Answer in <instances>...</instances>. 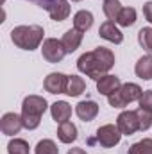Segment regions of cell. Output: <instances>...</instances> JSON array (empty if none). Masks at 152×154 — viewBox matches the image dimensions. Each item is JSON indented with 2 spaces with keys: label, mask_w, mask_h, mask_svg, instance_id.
<instances>
[{
  "label": "cell",
  "mask_w": 152,
  "mask_h": 154,
  "mask_svg": "<svg viewBox=\"0 0 152 154\" xmlns=\"http://www.w3.org/2000/svg\"><path fill=\"white\" fill-rule=\"evenodd\" d=\"M47 100L39 95H29L23 99L22 104V120H23V127L32 131L36 129L41 122V115L47 111Z\"/></svg>",
  "instance_id": "2"
},
{
  "label": "cell",
  "mask_w": 152,
  "mask_h": 154,
  "mask_svg": "<svg viewBox=\"0 0 152 154\" xmlns=\"http://www.w3.org/2000/svg\"><path fill=\"white\" fill-rule=\"evenodd\" d=\"M91 25H93V14L90 11L82 9V11L75 13V16H74V29L81 31V32H86Z\"/></svg>",
  "instance_id": "18"
},
{
  "label": "cell",
  "mask_w": 152,
  "mask_h": 154,
  "mask_svg": "<svg viewBox=\"0 0 152 154\" xmlns=\"http://www.w3.org/2000/svg\"><path fill=\"white\" fill-rule=\"evenodd\" d=\"M57 138L63 142V143H72L77 140V127L72 122H63L59 124V129H57Z\"/></svg>",
  "instance_id": "16"
},
{
  "label": "cell",
  "mask_w": 152,
  "mask_h": 154,
  "mask_svg": "<svg viewBox=\"0 0 152 154\" xmlns=\"http://www.w3.org/2000/svg\"><path fill=\"white\" fill-rule=\"evenodd\" d=\"M41 52H43V57H45L48 63H59V61H63V57L66 56V50H65L63 43L57 41L56 38L45 39Z\"/></svg>",
  "instance_id": "6"
},
{
  "label": "cell",
  "mask_w": 152,
  "mask_h": 154,
  "mask_svg": "<svg viewBox=\"0 0 152 154\" xmlns=\"http://www.w3.org/2000/svg\"><path fill=\"white\" fill-rule=\"evenodd\" d=\"M45 90L52 95H57V93H66V86H68V75L65 74H59V72H54V74H48L45 77V82H43Z\"/></svg>",
  "instance_id": "8"
},
{
  "label": "cell",
  "mask_w": 152,
  "mask_h": 154,
  "mask_svg": "<svg viewBox=\"0 0 152 154\" xmlns=\"http://www.w3.org/2000/svg\"><path fill=\"white\" fill-rule=\"evenodd\" d=\"M81 41H82V32L77 31V29H70V31H66V32L63 34V39H61V43H63L66 54L75 52L77 48H79V45H81Z\"/></svg>",
  "instance_id": "14"
},
{
  "label": "cell",
  "mask_w": 152,
  "mask_h": 154,
  "mask_svg": "<svg viewBox=\"0 0 152 154\" xmlns=\"http://www.w3.org/2000/svg\"><path fill=\"white\" fill-rule=\"evenodd\" d=\"M134 22H136V9L134 7H123L118 20H116V23H120L122 27H129Z\"/></svg>",
  "instance_id": "21"
},
{
  "label": "cell",
  "mask_w": 152,
  "mask_h": 154,
  "mask_svg": "<svg viewBox=\"0 0 152 154\" xmlns=\"http://www.w3.org/2000/svg\"><path fill=\"white\" fill-rule=\"evenodd\" d=\"M138 102H140V108H141V109H145V111H150V113H152V90L143 91Z\"/></svg>",
  "instance_id": "27"
},
{
  "label": "cell",
  "mask_w": 152,
  "mask_h": 154,
  "mask_svg": "<svg viewBox=\"0 0 152 154\" xmlns=\"http://www.w3.org/2000/svg\"><path fill=\"white\" fill-rule=\"evenodd\" d=\"M75 113L81 120L91 122L95 116L99 115V104L95 100H82L75 106Z\"/></svg>",
  "instance_id": "11"
},
{
  "label": "cell",
  "mask_w": 152,
  "mask_h": 154,
  "mask_svg": "<svg viewBox=\"0 0 152 154\" xmlns=\"http://www.w3.org/2000/svg\"><path fill=\"white\" fill-rule=\"evenodd\" d=\"M29 2H34L36 5H39V7H43V9H50V5L54 4V2H57V0H29Z\"/></svg>",
  "instance_id": "28"
},
{
  "label": "cell",
  "mask_w": 152,
  "mask_h": 154,
  "mask_svg": "<svg viewBox=\"0 0 152 154\" xmlns=\"http://www.w3.org/2000/svg\"><path fill=\"white\" fill-rule=\"evenodd\" d=\"M102 9H104V14L108 16L109 22H116L123 7L120 5V0H104Z\"/></svg>",
  "instance_id": "20"
},
{
  "label": "cell",
  "mask_w": 152,
  "mask_h": 154,
  "mask_svg": "<svg viewBox=\"0 0 152 154\" xmlns=\"http://www.w3.org/2000/svg\"><path fill=\"white\" fill-rule=\"evenodd\" d=\"M50 113H52V118L57 124H63L72 116V106L68 102H65V100H57V102H54L50 106Z\"/></svg>",
  "instance_id": "13"
},
{
  "label": "cell",
  "mask_w": 152,
  "mask_h": 154,
  "mask_svg": "<svg viewBox=\"0 0 152 154\" xmlns=\"http://www.w3.org/2000/svg\"><path fill=\"white\" fill-rule=\"evenodd\" d=\"M72 2H81V0H72Z\"/></svg>",
  "instance_id": "31"
},
{
  "label": "cell",
  "mask_w": 152,
  "mask_h": 154,
  "mask_svg": "<svg viewBox=\"0 0 152 154\" xmlns=\"http://www.w3.org/2000/svg\"><path fill=\"white\" fill-rule=\"evenodd\" d=\"M22 127H23V120H22V116L16 115V113H5L2 116V120H0V129L7 136L18 134Z\"/></svg>",
  "instance_id": "9"
},
{
  "label": "cell",
  "mask_w": 152,
  "mask_h": 154,
  "mask_svg": "<svg viewBox=\"0 0 152 154\" xmlns=\"http://www.w3.org/2000/svg\"><path fill=\"white\" fill-rule=\"evenodd\" d=\"M86 90L84 79L79 75H68V86H66V95L70 97H79Z\"/></svg>",
  "instance_id": "19"
},
{
  "label": "cell",
  "mask_w": 152,
  "mask_h": 154,
  "mask_svg": "<svg viewBox=\"0 0 152 154\" xmlns=\"http://www.w3.org/2000/svg\"><path fill=\"white\" fill-rule=\"evenodd\" d=\"M99 34H100V38L108 39V41H111V43H116V45L123 41V34H122L120 29L114 25V22H109V20L100 25Z\"/></svg>",
  "instance_id": "12"
},
{
  "label": "cell",
  "mask_w": 152,
  "mask_h": 154,
  "mask_svg": "<svg viewBox=\"0 0 152 154\" xmlns=\"http://www.w3.org/2000/svg\"><path fill=\"white\" fill-rule=\"evenodd\" d=\"M7 151H9V154H29L31 152L29 143H27L25 140H22V138L11 140L9 145H7Z\"/></svg>",
  "instance_id": "23"
},
{
  "label": "cell",
  "mask_w": 152,
  "mask_h": 154,
  "mask_svg": "<svg viewBox=\"0 0 152 154\" xmlns=\"http://www.w3.org/2000/svg\"><path fill=\"white\" fill-rule=\"evenodd\" d=\"M43 27L39 25H18L11 31V39L18 48L34 50L43 41Z\"/></svg>",
  "instance_id": "3"
},
{
  "label": "cell",
  "mask_w": 152,
  "mask_h": 154,
  "mask_svg": "<svg viewBox=\"0 0 152 154\" xmlns=\"http://www.w3.org/2000/svg\"><path fill=\"white\" fill-rule=\"evenodd\" d=\"M134 72L136 75L143 81H149L152 79V56H143L138 59L136 66H134Z\"/></svg>",
  "instance_id": "17"
},
{
  "label": "cell",
  "mask_w": 152,
  "mask_h": 154,
  "mask_svg": "<svg viewBox=\"0 0 152 154\" xmlns=\"http://www.w3.org/2000/svg\"><path fill=\"white\" fill-rule=\"evenodd\" d=\"M138 41L143 47V50H147L149 54H152V27H143L138 32Z\"/></svg>",
  "instance_id": "24"
},
{
  "label": "cell",
  "mask_w": 152,
  "mask_h": 154,
  "mask_svg": "<svg viewBox=\"0 0 152 154\" xmlns=\"http://www.w3.org/2000/svg\"><path fill=\"white\" fill-rule=\"evenodd\" d=\"M36 154H59V149H57V145L52 142V140H48V138H45V140H41L38 142V145H36Z\"/></svg>",
  "instance_id": "25"
},
{
  "label": "cell",
  "mask_w": 152,
  "mask_h": 154,
  "mask_svg": "<svg viewBox=\"0 0 152 154\" xmlns=\"http://www.w3.org/2000/svg\"><path fill=\"white\" fill-rule=\"evenodd\" d=\"M138 120H140V131H147L152 125V113L150 111H145V109H138Z\"/></svg>",
  "instance_id": "26"
},
{
  "label": "cell",
  "mask_w": 152,
  "mask_h": 154,
  "mask_svg": "<svg viewBox=\"0 0 152 154\" xmlns=\"http://www.w3.org/2000/svg\"><path fill=\"white\" fill-rule=\"evenodd\" d=\"M120 86H122L120 79L116 75H109V74H106L104 77H100V79L97 81V90H99V93H102V95H106V97H109V95H113L114 91H118Z\"/></svg>",
  "instance_id": "10"
},
{
  "label": "cell",
  "mask_w": 152,
  "mask_h": 154,
  "mask_svg": "<svg viewBox=\"0 0 152 154\" xmlns=\"http://www.w3.org/2000/svg\"><path fill=\"white\" fill-rule=\"evenodd\" d=\"M127 154H152V138H143L131 145Z\"/></svg>",
  "instance_id": "22"
},
{
  "label": "cell",
  "mask_w": 152,
  "mask_h": 154,
  "mask_svg": "<svg viewBox=\"0 0 152 154\" xmlns=\"http://www.w3.org/2000/svg\"><path fill=\"white\" fill-rule=\"evenodd\" d=\"M68 154H88L86 151H82V149H70Z\"/></svg>",
  "instance_id": "30"
},
{
  "label": "cell",
  "mask_w": 152,
  "mask_h": 154,
  "mask_svg": "<svg viewBox=\"0 0 152 154\" xmlns=\"http://www.w3.org/2000/svg\"><path fill=\"white\" fill-rule=\"evenodd\" d=\"M48 14L56 22L66 20L68 14H70V4H68V0H57V2H54L50 5V9H48Z\"/></svg>",
  "instance_id": "15"
},
{
  "label": "cell",
  "mask_w": 152,
  "mask_h": 154,
  "mask_svg": "<svg viewBox=\"0 0 152 154\" xmlns=\"http://www.w3.org/2000/svg\"><path fill=\"white\" fill-rule=\"evenodd\" d=\"M120 138H122V133H120L118 125H113V124H106V125L99 127V131H97V142L106 149L118 145Z\"/></svg>",
  "instance_id": "5"
},
{
  "label": "cell",
  "mask_w": 152,
  "mask_h": 154,
  "mask_svg": "<svg viewBox=\"0 0 152 154\" xmlns=\"http://www.w3.org/2000/svg\"><path fill=\"white\" fill-rule=\"evenodd\" d=\"M143 14H145V18L152 23V2H147L143 5Z\"/></svg>",
  "instance_id": "29"
},
{
  "label": "cell",
  "mask_w": 152,
  "mask_h": 154,
  "mask_svg": "<svg viewBox=\"0 0 152 154\" xmlns=\"http://www.w3.org/2000/svg\"><path fill=\"white\" fill-rule=\"evenodd\" d=\"M141 93H143V90H141L138 84H134V82H125V84L120 86L118 91H114L113 95L108 97V100H109V106H113V108H125L129 102L140 100Z\"/></svg>",
  "instance_id": "4"
},
{
  "label": "cell",
  "mask_w": 152,
  "mask_h": 154,
  "mask_svg": "<svg viewBox=\"0 0 152 154\" xmlns=\"http://www.w3.org/2000/svg\"><path fill=\"white\" fill-rule=\"evenodd\" d=\"M113 65H114V54L106 47H99L91 52H84L77 59L79 72L86 74L93 81H99L100 77H104L113 68Z\"/></svg>",
  "instance_id": "1"
},
{
  "label": "cell",
  "mask_w": 152,
  "mask_h": 154,
  "mask_svg": "<svg viewBox=\"0 0 152 154\" xmlns=\"http://www.w3.org/2000/svg\"><path fill=\"white\" fill-rule=\"evenodd\" d=\"M116 125L120 129L122 134H134L136 131H140V120H138V113L136 111H123L116 118Z\"/></svg>",
  "instance_id": "7"
}]
</instances>
